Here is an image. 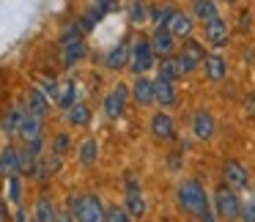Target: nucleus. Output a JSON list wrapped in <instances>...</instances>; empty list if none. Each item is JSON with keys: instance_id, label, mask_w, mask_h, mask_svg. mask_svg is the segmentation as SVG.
<instances>
[{"instance_id": "nucleus-32", "label": "nucleus", "mask_w": 255, "mask_h": 222, "mask_svg": "<svg viewBox=\"0 0 255 222\" xmlns=\"http://www.w3.org/2000/svg\"><path fill=\"white\" fill-rule=\"evenodd\" d=\"M242 217H244V222H255V198H250L247 203H244Z\"/></svg>"}, {"instance_id": "nucleus-2", "label": "nucleus", "mask_w": 255, "mask_h": 222, "mask_svg": "<svg viewBox=\"0 0 255 222\" xmlns=\"http://www.w3.org/2000/svg\"><path fill=\"white\" fill-rule=\"evenodd\" d=\"M72 214L77 222H107V211L102 209L99 198H94V195L72 198Z\"/></svg>"}, {"instance_id": "nucleus-6", "label": "nucleus", "mask_w": 255, "mask_h": 222, "mask_svg": "<svg viewBox=\"0 0 255 222\" xmlns=\"http://www.w3.org/2000/svg\"><path fill=\"white\" fill-rule=\"evenodd\" d=\"M203 50H200L198 41H187V47L181 50V55L176 58V66H178V74H192L198 69V63H203Z\"/></svg>"}, {"instance_id": "nucleus-19", "label": "nucleus", "mask_w": 255, "mask_h": 222, "mask_svg": "<svg viewBox=\"0 0 255 222\" xmlns=\"http://www.w3.org/2000/svg\"><path fill=\"white\" fill-rule=\"evenodd\" d=\"M25 107H19V105H14L11 110L6 112V121H3V132L6 134H14V132H19V126H22V121H25Z\"/></svg>"}, {"instance_id": "nucleus-30", "label": "nucleus", "mask_w": 255, "mask_h": 222, "mask_svg": "<svg viewBox=\"0 0 255 222\" xmlns=\"http://www.w3.org/2000/svg\"><path fill=\"white\" fill-rule=\"evenodd\" d=\"M129 217H132V214H129V211H124V209H118V206L107 211V222H132Z\"/></svg>"}, {"instance_id": "nucleus-35", "label": "nucleus", "mask_w": 255, "mask_h": 222, "mask_svg": "<svg viewBox=\"0 0 255 222\" xmlns=\"http://www.w3.org/2000/svg\"><path fill=\"white\" fill-rule=\"evenodd\" d=\"M72 217H74V214H66V211H58L55 222H72Z\"/></svg>"}, {"instance_id": "nucleus-17", "label": "nucleus", "mask_w": 255, "mask_h": 222, "mask_svg": "<svg viewBox=\"0 0 255 222\" xmlns=\"http://www.w3.org/2000/svg\"><path fill=\"white\" fill-rule=\"evenodd\" d=\"M154 94H156V102H159L162 107H173V105H176V91H173L170 80L156 77L154 80Z\"/></svg>"}, {"instance_id": "nucleus-29", "label": "nucleus", "mask_w": 255, "mask_h": 222, "mask_svg": "<svg viewBox=\"0 0 255 222\" xmlns=\"http://www.w3.org/2000/svg\"><path fill=\"white\" fill-rule=\"evenodd\" d=\"M19 192H22V189H19V176L14 173V176H8V200L17 203V206H19Z\"/></svg>"}, {"instance_id": "nucleus-8", "label": "nucleus", "mask_w": 255, "mask_h": 222, "mask_svg": "<svg viewBox=\"0 0 255 222\" xmlns=\"http://www.w3.org/2000/svg\"><path fill=\"white\" fill-rule=\"evenodd\" d=\"M127 211L132 217H143L145 214V200H143V195H140V189H137V178H132V176L127 178Z\"/></svg>"}, {"instance_id": "nucleus-33", "label": "nucleus", "mask_w": 255, "mask_h": 222, "mask_svg": "<svg viewBox=\"0 0 255 222\" xmlns=\"http://www.w3.org/2000/svg\"><path fill=\"white\" fill-rule=\"evenodd\" d=\"M52 148H55V156L66 154V148H69V137H66V134H58L55 143H52Z\"/></svg>"}, {"instance_id": "nucleus-18", "label": "nucleus", "mask_w": 255, "mask_h": 222, "mask_svg": "<svg viewBox=\"0 0 255 222\" xmlns=\"http://www.w3.org/2000/svg\"><path fill=\"white\" fill-rule=\"evenodd\" d=\"M167 28H170L173 36H189V33H192V19H189V14L173 11V14H170V22H167Z\"/></svg>"}, {"instance_id": "nucleus-21", "label": "nucleus", "mask_w": 255, "mask_h": 222, "mask_svg": "<svg viewBox=\"0 0 255 222\" xmlns=\"http://www.w3.org/2000/svg\"><path fill=\"white\" fill-rule=\"evenodd\" d=\"M28 112L44 118V112H47V96H44V91H41V88H30V94H28Z\"/></svg>"}, {"instance_id": "nucleus-14", "label": "nucleus", "mask_w": 255, "mask_h": 222, "mask_svg": "<svg viewBox=\"0 0 255 222\" xmlns=\"http://www.w3.org/2000/svg\"><path fill=\"white\" fill-rule=\"evenodd\" d=\"M132 96H134V102H137L140 107H145V105H151V102H156L154 83H151V80H145V77H137V83L132 85Z\"/></svg>"}, {"instance_id": "nucleus-4", "label": "nucleus", "mask_w": 255, "mask_h": 222, "mask_svg": "<svg viewBox=\"0 0 255 222\" xmlns=\"http://www.w3.org/2000/svg\"><path fill=\"white\" fill-rule=\"evenodd\" d=\"M61 50H63V63H66V66H74V63L85 55V44H83V36H80V28L66 30Z\"/></svg>"}, {"instance_id": "nucleus-7", "label": "nucleus", "mask_w": 255, "mask_h": 222, "mask_svg": "<svg viewBox=\"0 0 255 222\" xmlns=\"http://www.w3.org/2000/svg\"><path fill=\"white\" fill-rule=\"evenodd\" d=\"M127 96H129V88L124 83H118L116 88L110 91V94L105 96V115L107 118H118L124 112V107H127Z\"/></svg>"}, {"instance_id": "nucleus-16", "label": "nucleus", "mask_w": 255, "mask_h": 222, "mask_svg": "<svg viewBox=\"0 0 255 222\" xmlns=\"http://www.w3.org/2000/svg\"><path fill=\"white\" fill-rule=\"evenodd\" d=\"M19 134H22L25 143H33V140H41V115H33V112H28L22 121V126H19Z\"/></svg>"}, {"instance_id": "nucleus-36", "label": "nucleus", "mask_w": 255, "mask_h": 222, "mask_svg": "<svg viewBox=\"0 0 255 222\" xmlns=\"http://www.w3.org/2000/svg\"><path fill=\"white\" fill-rule=\"evenodd\" d=\"M200 220H203V222H217V220H214V214H211V211H206V214L200 217Z\"/></svg>"}, {"instance_id": "nucleus-20", "label": "nucleus", "mask_w": 255, "mask_h": 222, "mask_svg": "<svg viewBox=\"0 0 255 222\" xmlns=\"http://www.w3.org/2000/svg\"><path fill=\"white\" fill-rule=\"evenodd\" d=\"M203 72L209 80H222L228 69H225V61L220 55H209V58H203Z\"/></svg>"}, {"instance_id": "nucleus-23", "label": "nucleus", "mask_w": 255, "mask_h": 222, "mask_svg": "<svg viewBox=\"0 0 255 222\" xmlns=\"http://www.w3.org/2000/svg\"><path fill=\"white\" fill-rule=\"evenodd\" d=\"M195 17H200L203 22H211L214 17H220L217 14V3L214 0H195Z\"/></svg>"}, {"instance_id": "nucleus-37", "label": "nucleus", "mask_w": 255, "mask_h": 222, "mask_svg": "<svg viewBox=\"0 0 255 222\" xmlns=\"http://www.w3.org/2000/svg\"><path fill=\"white\" fill-rule=\"evenodd\" d=\"M222 3H236V0H222Z\"/></svg>"}, {"instance_id": "nucleus-11", "label": "nucleus", "mask_w": 255, "mask_h": 222, "mask_svg": "<svg viewBox=\"0 0 255 222\" xmlns=\"http://www.w3.org/2000/svg\"><path fill=\"white\" fill-rule=\"evenodd\" d=\"M17 170H22V154L8 145V148H3V154H0V173H3V176H14Z\"/></svg>"}, {"instance_id": "nucleus-31", "label": "nucleus", "mask_w": 255, "mask_h": 222, "mask_svg": "<svg viewBox=\"0 0 255 222\" xmlns=\"http://www.w3.org/2000/svg\"><path fill=\"white\" fill-rule=\"evenodd\" d=\"M116 6V0H94V11L91 14H96V17H105L110 8Z\"/></svg>"}, {"instance_id": "nucleus-34", "label": "nucleus", "mask_w": 255, "mask_h": 222, "mask_svg": "<svg viewBox=\"0 0 255 222\" xmlns=\"http://www.w3.org/2000/svg\"><path fill=\"white\" fill-rule=\"evenodd\" d=\"M41 91H44V96H50V99H58V83L55 80H44V83H41Z\"/></svg>"}, {"instance_id": "nucleus-13", "label": "nucleus", "mask_w": 255, "mask_h": 222, "mask_svg": "<svg viewBox=\"0 0 255 222\" xmlns=\"http://www.w3.org/2000/svg\"><path fill=\"white\" fill-rule=\"evenodd\" d=\"M222 173H225V181H228V187H233V189H242V187H247V170H244L239 162H225V167H222Z\"/></svg>"}, {"instance_id": "nucleus-9", "label": "nucleus", "mask_w": 255, "mask_h": 222, "mask_svg": "<svg viewBox=\"0 0 255 222\" xmlns=\"http://www.w3.org/2000/svg\"><path fill=\"white\" fill-rule=\"evenodd\" d=\"M151 47H154V55H159V58H170L173 55V33H170V28H156V33H154V39H151Z\"/></svg>"}, {"instance_id": "nucleus-5", "label": "nucleus", "mask_w": 255, "mask_h": 222, "mask_svg": "<svg viewBox=\"0 0 255 222\" xmlns=\"http://www.w3.org/2000/svg\"><path fill=\"white\" fill-rule=\"evenodd\" d=\"M214 203H217V209H220V214L228 217V220H233V217L242 214V200H239V195H236L233 187H220L217 189Z\"/></svg>"}, {"instance_id": "nucleus-10", "label": "nucleus", "mask_w": 255, "mask_h": 222, "mask_svg": "<svg viewBox=\"0 0 255 222\" xmlns=\"http://www.w3.org/2000/svg\"><path fill=\"white\" fill-rule=\"evenodd\" d=\"M206 39L211 47H225L228 44V25L220 17H214L211 22H206Z\"/></svg>"}, {"instance_id": "nucleus-28", "label": "nucleus", "mask_w": 255, "mask_h": 222, "mask_svg": "<svg viewBox=\"0 0 255 222\" xmlns=\"http://www.w3.org/2000/svg\"><path fill=\"white\" fill-rule=\"evenodd\" d=\"M159 77H162V80H170V83H173V80L178 77V66H176V61H167V58H165V63L159 66Z\"/></svg>"}, {"instance_id": "nucleus-1", "label": "nucleus", "mask_w": 255, "mask_h": 222, "mask_svg": "<svg viewBox=\"0 0 255 222\" xmlns=\"http://www.w3.org/2000/svg\"><path fill=\"white\" fill-rule=\"evenodd\" d=\"M178 203H181L184 211H189L192 217H203L206 211H209V198H206L200 181H195V178H189V181H184L181 187H178Z\"/></svg>"}, {"instance_id": "nucleus-26", "label": "nucleus", "mask_w": 255, "mask_h": 222, "mask_svg": "<svg viewBox=\"0 0 255 222\" xmlns=\"http://www.w3.org/2000/svg\"><path fill=\"white\" fill-rule=\"evenodd\" d=\"M58 107H63V110H69V107L74 105V83L69 80V83L58 85Z\"/></svg>"}, {"instance_id": "nucleus-3", "label": "nucleus", "mask_w": 255, "mask_h": 222, "mask_svg": "<svg viewBox=\"0 0 255 222\" xmlns=\"http://www.w3.org/2000/svg\"><path fill=\"white\" fill-rule=\"evenodd\" d=\"M129 66H132V72L137 77H143L148 69H154V47H151V41H145V39L134 41L132 52H129Z\"/></svg>"}, {"instance_id": "nucleus-27", "label": "nucleus", "mask_w": 255, "mask_h": 222, "mask_svg": "<svg viewBox=\"0 0 255 222\" xmlns=\"http://www.w3.org/2000/svg\"><path fill=\"white\" fill-rule=\"evenodd\" d=\"M58 211L52 209V203L47 198H41L39 203H36V222H55Z\"/></svg>"}, {"instance_id": "nucleus-25", "label": "nucleus", "mask_w": 255, "mask_h": 222, "mask_svg": "<svg viewBox=\"0 0 255 222\" xmlns=\"http://www.w3.org/2000/svg\"><path fill=\"white\" fill-rule=\"evenodd\" d=\"M66 118H69V123H74V126H85L88 118H91V110L85 105H72L69 112H66Z\"/></svg>"}, {"instance_id": "nucleus-12", "label": "nucleus", "mask_w": 255, "mask_h": 222, "mask_svg": "<svg viewBox=\"0 0 255 222\" xmlns=\"http://www.w3.org/2000/svg\"><path fill=\"white\" fill-rule=\"evenodd\" d=\"M192 132L198 140H209L211 134H214V118L209 115L206 110H198L192 118Z\"/></svg>"}, {"instance_id": "nucleus-15", "label": "nucleus", "mask_w": 255, "mask_h": 222, "mask_svg": "<svg viewBox=\"0 0 255 222\" xmlns=\"http://www.w3.org/2000/svg\"><path fill=\"white\" fill-rule=\"evenodd\" d=\"M151 132L159 140H170L173 134H176V123H173V118L167 115V112H159V115H154V121H151Z\"/></svg>"}, {"instance_id": "nucleus-38", "label": "nucleus", "mask_w": 255, "mask_h": 222, "mask_svg": "<svg viewBox=\"0 0 255 222\" xmlns=\"http://www.w3.org/2000/svg\"><path fill=\"white\" fill-rule=\"evenodd\" d=\"M0 222H3V220H0Z\"/></svg>"}, {"instance_id": "nucleus-24", "label": "nucleus", "mask_w": 255, "mask_h": 222, "mask_svg": "<svg viewBox=\"0 0 255 222\" xmlns=\"http://www.w3.org/2000/svg\"><path fill=\"white\" fill-rule=\"evenodd\" d=\"M96 154H99V145H96V140H85V143L80 145V154H77L80 165L91 167V165L96 162Z\"/></svg>"}, {"instance_id": "nucleus-22", "label": "nucleus", "mask_w": 255, "mask_h": 222, "mask_svg": "<svg viewBox=\"0 0 255 222\" xmlns=\"http://www.w3.org/2000/svg\"><path fill=\"white\" fill-rule=\"evenodd\" d=\"M127 61H129V47L127 44L113 47V50L107 52V58H105L107 69H124V63H127Z\"/></svg>"}]
</instances>
